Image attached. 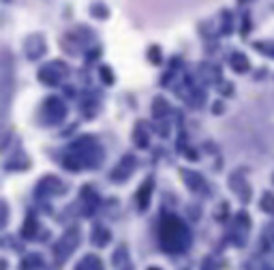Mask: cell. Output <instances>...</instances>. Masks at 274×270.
<instances>
[{
  "label": "cell",
  "instance_id": "cell-1",
  "mask_svg": "<svg viewBox=\"0 0 274 270\" xmlns=\"http://www.w3.org/2000/svg\"><path fill=\"white\" fill-rule=\"evenodd\" d=\"M159 238H161V245H163L165 251H184L189 247V240H191V234L186 230V225L182 223L178 217H163L161 221V228H159Z\"/></svg>",
  "mask_w": 274,
  "mask_h": 270
},
{
  "label": "cell",
  "instance_id": "cell-2",
  "mask_svg": "<svg viewBox=\"0 0 274 270\" xmlns=\"http://www.w3.org/2000/svg\"><path fill=\"white\" fill-rule=\"evenodd\" d=\"M101 148L96 146V142L92 137H79L77 142L71 144L67 153V159H64V167L69 170H84V167H92L99 163L101 159Z\"/></svg>",
  "mask_w": 274,
  "mask_h": 270
},
{
  "label": "cell",
  "instance_id": "cell-3",
  "mask_svg": "<svg viewBox=\"0 0 274 270\" xmlns=\"http://www.w3.org/2000/svg\"><path fill=\"white\" fill-rule=\"evenodd\" d=\"M43 116H45L47 122L58 125V122H62L64 116H67V105L62 103V99L52 96V99H47L45 105H43Z\"/></svg>",
  "mask_w": 274,
  "mask_h": 270
},
{
  "label": "cell",
  "instance_id": "cell-4",
  "mask_svg": "<svg viewBox=\"0 0 274 270\" xmlns=\"http://www.w3.org/2000/svg\"><path fill=\"white\" fill-rule=\"evenodd\" d=\"M77 240H79L77 230H71V231H67V234L62 236L60 242H56V247H54V253H56L58 262H64L69 255H71L73 249L77 247Z\"/></svg>",
  "mask_w": 274,
  "mask_h": 270
},
{
  "label": "cell",
  "instance_id": "cell-5",
  "mask_svg": "<svg viewBox=\"0 0 274 270\" xmlns=\"http://www.w3.org/2000/svg\"><path fill=\"white\" fill-rule=\"evenodd\" d=\"M133 172H135V159H133L131 154H127L125 159L116 165V170L111 172V180H114V182H122V180H127Z\"/></svg>",
  "mask_w": 274,
  "mask_h": 270
},
{
  "label": "cell",
  "instance_id": "cell-6",
  "mask_svg": "<svg viewBox=\"0 0 274 270\" xmlns=\"http://www.w3.org/2000/svg\"><path fill=\"white\" fill-rule=\"evenodd\" d=\"M58 69H62L58 62L45 64V67L39 71V79H41L43 84H47V86H56L62 79V73H64V71H58Z\"/></svg>",
  "mask_w": 274,
  "mask_h": 270
},
{
  "label": "cell",
  "instance_id": "cell-7",
  "mask_svg": "<svg viewBox=\"0 0 274 270\" xmlns=\"http://www.w3.org/2000/svg\"><path fill=\"white\" fill-rule=\"evenodd\" d=\"M249 270H274V253L259 251V255H255V260L249 264Z\"/></svg>",
  "mask_w": 274,
  "mask_h": 270
},
{
  "label": "cell",
  "instance_id": "cell-8",
  "mask_svg": "<svg viewBox=\"0 0 274 270\" xmlns=\"http://www.w3.org/2000/svg\"><path fill=\"white\" fill-rule=\"evenodd\" d=\"M152 178H148V180H144V185L139 187V191H137V206L139 210H146L148 208V204H150V195H152Z\"/></svg>",
  "mask_w": 274,
  "mask_h": 270
},
{
  "label": "cell",
  "instance_id": "cell-9",
  "mask_svg": "<svg viewBox=\"0 0 274 270\" xmlns=\"http://www.w3.org/2000/svg\"><path fill=\"white\" fill-rule=\"evenodd\" d=\"M229 62H232V69L236 73H246L251 69V62H249V58H246L244 54H234Z\"/></svg>",
  "mask_w": 274,
  "mask_h": 270
},
{
  "label": "cell",
  "instance_id": "cell-10",
  "mask_svg": "<svg viewBox=\"0 0 274 270\" xmlns=\"http://www.w3.org/2000/svg\"><path fill=\"white\" fill-rule=\"evenodd\" d=\"M75 270H103V262H101L96 255H86L84 260L77 264Z\"/></svg>",
  "mask_w": 274,
  "mask_h": 270
},
{
  "label": "cell",
  "instance_id": "cell-11",
  "mask_svg": "<svg viewBox=\"0 0 274 270\" xmlns=\"http://www.w3.org/2000/svg\"><path fill=\"white\" fill-rule=\"evenodd\" d=\"M259 251H266V253H274V225L268 228L261 236V245H259Z\"/></svg>",
  "mask_w": 274,
  "mask_h": 270
},
{
  "label": "cell",
  "instance_id": "cell-12",
  "mask_svg": "<svg viewBox=\"0 0 274 270\" xmlns=\"http://www.w3.org/2000/svg\"><path fill=\"white\" fill-rule=\"evenodd\" d=\"M184 182L193 189V191H201L203 189V178L197 174V172H184Z\"/></svg>",
  "mask_w": 274,
  "mask_h": 270
},
{
  "label": "cell",
  "instance_id": "cell-13",
  "mask_svg": "<svg viewBox=\"0 0 274 270\" xmlns=\"http://www.w3.org/2000/svg\"><path fill=\"white\" fill-rule=\"evenodd\" d=\"M35 234H37V219L28 217L24 228H21V236H24V238H35Z\"/></svg>",
  "mask_w": 274,
  "mask_h": 270
},
{
  "label": "cell",
  "instance_id": "cell-14",
  "mask_svg": "<svg viewBox=\"0 0 274 270\" xmlns=\"http://www.w3.org/2000/svg\"><path fill=\"white\" fill-rule=\"evenodd\" d=\"M107 240H110V231H107L105 228H96L94 234H92V242L96 247H103L107 245Z\"/></svg>",
  "mask_w": 274,
  "mask_h": 270
},
{
  "label": "cell",
  "instance_id": "cell-15",
  "mask_svg": "<svg viewBox=\"0 0 274 270\" xmlns=\"http://www.w3.org/2000/svg\"><path fill=\"white\" fill-rule=\"evenodd\" d=\"M169 112V107H167V101L165 99H154V107H152V114H154V118H161V116H165Z\"/></svg>",
  "mask_w": 274,
  "mask_h": 270
},
{
  "label": "cell",
  "instance_id": "cell-16",
  "mask_svg": "<svg viewBox=\"0 0 274 270\" xmlns=\"http://www.w3.org/2000/svg\"><path fill=\"white\" fill-rule=\"evenodd\" d=\"M261 208L266 210V212H270V214H274V193H264L261 195Z\"/></svg>",
  "mask_w": 274,
  "mask_h": 270
},
{
  "label": "cell",
  "instance_id": "cell-17",
  "mask_svg": "<svg viewBox=\"0 0 274 270\" xmlns=\"http://www.w3.org/2000/svg\"><path fill=\"white\" fill-rule=\"evenodd\" d=\"M135 144H139V148H146L148 146V133L144 131V125H139L135 129Z\"/></svg>",
  "mask_w": 274,
  "mask_h": 270
},
{
  "label": "cell",
  "instance_id": "cell-18",
  "mask_svg": "<svg viewBox=\"0 0 274 270\" xmlns=\"http://www.w3.org/2000/svg\"><path fill=\"white\" fill-rule=\"evenodd\" d=\"M101 77H105V82H107V84H111V75H110V69H103V71H101Z\"/></svg>",
  "mask_w": 274,
  "mask_h": 270
},
{
  "label": "cell",
  "instance_id": "cell-19",
  "mask_svg": "<svg viewBox=\"0 0 274 270\" xmlns=\"http://www.w3.org/2000/svg\"><path fill=\"white\" fill-rule=\"evenodd\" d=\"M150 58H152L154 62H159V60H161V56H159V50H152V56H150Z\"/></svg>",
  "mask_w": 274,
  "mask_h": 270
},
{
  "label": "cell",
  "instance_id": "cell-20",
  "mask_svg": "<svg viewBox=\"0 0 274 270\" xmlns=\"http://www.w3.org/2000/svg\"><path fill=\"white\" fill-rule=\"evenodd\" d=\"M150 270H161V268H150Z\"/></svg>",
  "mask_w": 274,
  "mask_h": 270
}]
</instances>
